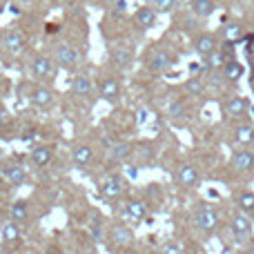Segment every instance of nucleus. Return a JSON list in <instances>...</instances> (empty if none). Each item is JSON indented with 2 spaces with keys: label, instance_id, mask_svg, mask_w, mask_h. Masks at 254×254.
<instances>
[{
  "label": "nucleus",
  "instance_id": "nucleus-16",
  "mask_svg": "<svg viewBox=\"0 0 254 254\" xmlns=\"http://www.w3.org/2000/svg\"><path fill=\"white\" fill-rule=\"evenodd\" d=\"M94 158V149L89 147V145H78V147H74V152H71V161H74L76 167H87L89 163H92Z\"/></svg>",
  "mask_w": 254,
  "mask_h": 254
},
{
  "label": "nucleus",
  "instance_id": "nucleus-13",
  "mask_svg": "<svg viewBox=\"0 0 254 254\" xmlns=\"http://www.w3.org/2000/svg\"><path fill=\"white\" fill-rule=\"evenodd\" d=\"M98 92H101V98L114 103L116 98L121 96V85H119V80H114V78H110V76H107V78L101 80V85H98Z\"/></svg>",
  "mask_w": 254,
  "mask_h": 254
},
{
  "label": "nucleus",
  "instance_id": "nucleus-7",
  "mask_svg": "<svg viewBox=\"0 0 254 254\" xmlns=\"http://www.w3.org/2000/svg\"><path fill=\"white\" fill-rule=\"evenodd\" d=\"M248 110H250V101H248L246 96H232L223 105V112L230 116V119H239V116H243Z\"/></svg>",
  "mask_w": 254,
  "mask_h": 254
},
{
  "label": "nucleus",
  "instance_id": "nucleus-36",
  "mask_svg": "<svg viewBox=\"0 0 254 254\" xmlns=\"http://www.w3.org/2000/svg\"><path fill=\"white\" fill-rule=\"evenodd\" d=\"M163 254H183V252H181V248L176 243H165L163 246Z\"/></svg>",
  "mask_w": 254,
  "mask_h": 254
},
{
  "label": "nucleus",
  "instance_id": "nucleus-35",
  "mask_svg": "<svg viewBox=\"0 0 254 254\" xmlns=\"http://www.w3.org/2000/svg\"><path fill=\"white\" fill-rule=\"evenodd\" d=\"M125 11H127V2H125V0H119V2L114 4V11H112V16H114V18L119 16V18H121Z\"/></svg>",
  "mask_w": 254,
  "mask_h": 254
},
{
  "label": "nucleus",
  "instance_id": "nucleus-41",
  "mask_svg": "<svg viewBox=\"0 0 254 254\" xmlns=\"http://www.w3.org/2000/svg\"><path fill=\"white\" fill-rule=\"evenodd\" d=\"M2 123H4V116H2V112H0V127H2Z\"/></svg>",
  "mask_w": 254,
  "mask_h": 254
},
{
  "label": "nucleus",
  "instance_id": "nucleus-18",
  "mask_svg": "<svg viewBox=\"0 0 254 254\" xmlns=\"http://www.w3.org/2000/svg\"><path fill=\"white\" fill-rule=\"evenodd\" d=\"M243 74H246V67H243L239 61H228L223 65V78L230 80V83H237V80H241Z\"/></svg>",
  "mask_w": 254,
  "mask_h": 254
},
{
  "label": "nucleus",
  "instance_id": "nucleus-30",
  "mask_svg": "<svg viewBox=\"0 0 254 254\" xmlns=\"http://www.w3.org/2000/svg\"><path fill=\"white\" fill-rule=\"evenodd\" d=\"M185 92H188L190 96H203L205 85H203V80L198 78V76H194V78H190L188 83H185Z\"/></svg>",
  "mask_w": 254,
  "mask_h": 254
},
{
  "label": "nucleus",
  "instance_id": "nucleus-20",
  "mask_svg": "<svg viewBox=\"0 0 254 254\" xmlns=\"http://www.w3.org/2000/svg\"><path fill=\"white\" fill-rule=\"evenodd\" d=\"M71 92H74V96H89V92H92V80H89V76H85V74L74 76V80H71Z\"/></svg>",
  "mask_w": 254,
  "mask_h": 254
},
{
  "label": "nucleus",
  "instance_id": "nucleus-23",
  "mask_svg": "<svg viewBox=\"0 0 254 254\" xmlns=\"http://www.w3.org/2000/svg\"><path fill=\"white\" fill-rule=\"evenodd\" d=\"M190 7H192L194 16L198 18H207L214 13V0H192L190 2Z\"/></svg>",
  "mask_w": 254,
  "mask_h": 254
},
{
  "label": "nucleus",
  "instance_id": "nucleus-5",
  "mask_svg": "<svg viewBox=\"0 0 254 254\" xmlns=\"http://www.w3.org/2000/svg\"><path fill=\"white\" fill-rule=\"evenodd\" d=\"M123 192H125V179L119 174L110 176V179L98 188V194H101L103 198H119Z\"/></svg>",
  "mask_w": 254,
  "mask_h": 254
},
{
  "label": "nucleus",
  "instance_id": "nucleus-15",
  "mask_svg": "<svg viewBox=\"0 0 254 254\" xmlns=\"http://www.w3.org/2000/svg\"><path fill=\"white\" fill-rule=\"evenodd\" d=\"M156 16H158V11L154 7H140L138 11H136V25L140 27V29H149V27H154L156 25Z\"/></svg>",
  "mask_w": 254,
  "mask_h": 254
},
{
  "label": "nucleus",
  "instance_id": "nucleus-44",
  "mask_svg": "<svg viewBox=\"0 0 254 254\" xmlns=\"http://www.w3.org/2000/svg\"><path fill=\"white\" fill-rule=\"evenodd\" d=\"M127 254H138V252H127Z\"/></svg>",
  "mask_w": 254,
  "mask_h": 254
},
{
  "label": "nucleus",
  "instance_id": "nucleus-10",
  "mask_svg": "<svg viewBox=\"0 0 254 254\" xmlns=\"http://www.w3.org/2000/svg\"><path fill=\"white\" fill-rule=\"evenodd\" d=\"M179 183L183 185V188H196L198 181H201V176H198V170L194 165H190V163H185V165L179 167Z\"/></svg>",
  "mask_w": 254,
  "mask_h": 254
},
{
  "label": "nucleus",
  "instance_id": "nucleus-6",
  "mask_svg": "<svg viewBox=\"0 0 254 254\" xmlns=\"http://www.w3.org/2000/svg\"><path fill=\"white\" fill-rule=\"evenodd\" d=\"M56 63L61 67L71 69V67H76L80 63V52L74 49L71 45H61V47H56Z\"/></svg>",
  "mask_w": 254,
  "mask_h": 254
},
{
  "label": "nucleus",
  "instance_id": "nucleus-24",
  "mask_svg": "<svg viewBox=\"0 0 254 254\" xmlns=\"http://www.w3.org/2000/svg\"><path fill=\"white\" fill-rule=\"evenodd\" d=\"M234 140H237L239 145H243V147H248V145H254V127L252 125H241L234 129Z\"/></svg>",
  "mask_w": 254,
  "mask_h": 254
},
{
  "label": "nucleus",
  "instance_id": "nucleus-12",
  "mask_svg": "<svg viewBox=\"0 0 254 254\" xmlns=\"http://www.w3.org/2000/svg\"><path fill=\"white\" fill-rule=\"evenodd\" d=\"M125 216L129 221H143L147 216V203L145 201H138V198H131V201L125 203Z\"/></svg>",
  "mask_w": 254,
  "mask_h": 254
},
{
  "label": "nucleus",
  "instance_id": "nucleus-8",
  "mask_svg": "<svg viewBox=\"0 0 254 254\" xmlns=\"http://www.w3.org/2000/svg\"><path fill=\"white\" fill-rule=\"evenodd\" d=\"M34 74L38 78H54L56 76V61L47 56H36L34 58Z\"/></svg>",
  "mask_w": 254,
  "mask_h": 254
},
{
  "label": "nucleus",
  "instance_id": "nucleus-14",
  "mask_svg": "<svg viewBox=\"0 0 254 254\" xmlns=\"http://www.w3.org/2000/svg\"><path fill=\"white\" fill-rule=\"evenodd\" d=\"M234 203H237L239 212H243V214H254V192L252 190H239L237 194H234Z\"/></svg>",
  "mask_w": 254,
  "mask_h": 254
},
{
  "label": "nucleus",
  "instance_id": "nucleus-4",
  "mask_svg": "<svg viewBox=\"0 0 254 254\" xmlns=\"http://www.w3.org/2000/svg\"><path fill=\"white\" fill-rule=\"evenodd\" d=\"M230 165L239 172V174H252L254 172V152L252 149H237L232 154Z\"/></svg>",
  "mask_w": 254,
  "mask_h": 254
},
{
  "label": "nucleus",
  "instance_id": "nucleus-9",
  "mask_svg": "<svg viewBox=\"0 0 254 254\" xmlns=\"http://www.w3.org/2000/svg\"><path fill=\"white\" fill-rule=\"evenodd\" d=\"M110 239H112V243H114V246L129 248L131 243H134V232H131L127 225H116V228H112Z\"/></svg>",
  "mask_w": 254,
  "mask_h": 254
},
{
  "label": "nucleus",
  "instance_id": "nucleus-37",
  "mask_svg": "<svg viewBox=\"0 0 254 254\" xmlns=\"http://www.w3.org/2000/svg\"><path fill=\"white\" fill-rule=\"evenodd\" d=\"M243 43H248V45H254V34H246V36H243Z\"/></svg>",
  "mask_w": 254,
  "mask_h": 254
},
{
  "label": "nucleus",
  "instance_id": "nucleus-47",
  "mask_svg": "<svg viewBox=\"0 0 254 254\" xmlns=\"http://www.w3.org/2000/svg\"><path fill=\"white\" fill-rule=\"evenodd\" d=\"M0 2H4V0H0Z\"/></svg>",
  "mask_w": 254,
  "mask_h": 254
},
{
  "label": "nucleus",
  "instance_id": "nucleus-39",
  "mask_svg": "<svg viewBox=\"0 0 254 254\" xmlns=\"http://www.w3.org/2000/svg\"><path fill=\"white\" fill-rule=\"evenodd\" d=\"M0 254H18V252H16V250H2Z\"/></svg>",
  "mask_w": 254,
  "mask_h": 254
},
{
  "label": "nucleus",
  "instance_id": "nucleus-26",
  "mask_svg": "<svg viewBox=\"0 0 254 254\" xmlns=\"http://www.w3.org/2000/svg\"><path fill=\"white\" fill-rule=\"evenodd\" d=\"M27 219H29V205H27V201H16L11 205V221L13 223H22Z\"/></svg>",
  "mask_w": 254,
  "mask_h": 254
},
{
  "label": "nucleus",
  "instance_id": "nucleus-11",
  "mask_svg": "<svg viewBox=\"0 0 254 254\" xmlns=\"http://www.w3.org/2000/svg\"><path fill=\"white\" fill-rule=\"evenodd\" d=\"M194 49H196L198 56L207 58L210 54L216 52V38H214L212 34H201V36H196V38H194Z\"/></svg>",
  "mask_w": 254,
  "mask_h": 254
},
{
  "label": "nucleus",
  "instance_id": "nucleus-31",
  "mask_svg": "<svg viewBox=\"0 0 254 254\" xmlns=\"http://www.w3.org/2000/svg\"><path fill=\"white\" fill-rule=\"evenodd\" d=\"M225 63H228V61H225V56L221 54V49H216L214 54H210V56L205 58V67H207V69H219V67L223 69Z\"/></svg>",
  "mask_w": 254,
  "mask_h": 254
},
{
  "label": "nucleus",
  "instance_id": "nucleus-27",
  "mask_svg": "<svg viewBox=\"0 0 254 254\" xmlns=\"http://www.w3.org/2000/svg\"><path fill=\"white\" fill-rule=\"evenodd\" d=\"M129 154H131V145H129V143H119V145H114V147L110 149V163H121V161H125Z\"/></svg>",
  "mask_w": 254,
  "mask_h": 254
},
{
  "label": "nucleus",
  "instance_id": "nucleus-43",
  "mask_svg": "<svg viewBox=\"0 0 254 254\" xmlns=\"http://www.w3.org/2000/svg\"><path fill=\"white\" fill-rule=\"evenodd\" d=\"M174 2H176V4H181V2H183V0H174Z\"/></svg>",
  "mask_w": 254,
  "mask_h": 254
},
{
  "label": "nucleus",
  "instance_id": "nucleus-46",
  "mask_svg": "<svg viewBox=\"0 0 254 254\" xmlns=\"http://www.w3.org/2000/svg\"><path fill=\"white\" fill-rule=\"evenodd\" d=\"M0 154H2V149H0Z\"/></svg>",
  "mask_w": 254,
  "mask_h": 254
},
{
  "label": "nucleus",
  "instance_id": "nucleus-21",
  "mask_svg": "<svg viewBox=\"0 0 254 254\" xmlns=\"http://www.w3.org/2000/svg\"><path fill=\"white\" fill-rule=\"evenodd\" d=\"M4 47L11 54L22 52V49H25V36H22L20 31H9V34H4Z\"/></svg>",
  "mask_w": 254,
  "mask_h": 254
},
{
  "label": "nucleus",
  "instance_id": "nucleus-22",
  "mask_svg": "<svg viewBox=\"0 0 254 254\" xmlns=\"http://www.w3.org/2000/svg\"><path fill=\"white\" fill-rule=\"evenodd\" d=\"M112 61L116 63V65L121 67V69H127V67L131 65V61H134V56H131V52L127 47H114L112 49Z\"/></svg>",
  "mask_w": 254,
  "mask_h": 254
},
{
  "label": "nucleus",
  "instance_id": "nucleus-1",
  "mask_svg": "<svg viewBox=\"0 0 254 254\" xmlns=\"http://www.w3.org/2000/svg\"><path fill=\"white\" fill-rule=\"evenodd\" d=\"M194 225L203 234H214L216 228H219V214H216V210L210 205H201L194 212Z\"/></svg>",
  "mask_w": 254,
  "mask_h": 254
},
{
  "label": "nucleus",
  "instance_id": "nucleus-33",
  "mask_svg": "<svg viewBox=\"0 0 254 254\" xmlns=\"http://www.w3.org/2000/svg\"><path fill=\"white\" fill-rule=\"evenodd\" d=\"M170 116L172 119H181V116H185V105L181 101H172L170 103Z\"/></svg>",
  "mask_w": 254,
  "mask_h": 254
},
{
  "label": "nucleus",
  "instance_id": "nucleus-2",
  "mask_svg": "<svg viewBox=\"0 0 254 254\" xmlns=\"http://www.w3.org/2000/svg\"><path fill=\"white\" fill-rule=\"evenodd\" d=\"M232 234L237 243H248L252 239V221L248 214L243 212H237L232 216Z\"/></svg>",
  "mask_w": 254,
  "mask_h": 254
},
{
  "label": "nucleus",
  "instance_id": "nucleus-3",
  "mask_svg": "<svg viewBox=\"0 0 254 254\" xmlns=\"http://www.w3.org/2000/svg\"><path fill=\"white\" fill-rule=\"evenodd\" d=\"M172 63H174V56H172L167 49H154V52H149V56H147V69L152 71V74H161V71H165Z\"/></svg>",
  "mask_w": 254,
  "mask_h": 254
},
{
  "label": "nucleus",
  "instance_id": "nucleus-40",
  "mask_svg": "<svg viewBox=\"0 0 254 254\" xmlns=\"http://www.w3.org/2000/svg\"><path fill=\"white\" fill-rule=\"evenodd\" d=\"M239 254H254V248H250V250H243V252H239Z\"/></svg>",
  "mask_w": 254,
  "mask_h": 254
},
{
  "label": "nucleus",
  "instance_id": "nucleus-38",
  "mask_svg": "<svg viewBox=\"0 0 254 254\" xmlns=\"http://www.w3.org/2000/svg\"><path fill=\"white\" fill-rule=\"evenodd\" d=\"M145 119H147V112H145V110H143V112H140V116H138V121H140V123H143V121H145Z\"/></svg>",
  "mask_w": 254,
  "mask_h": 254
},
{
  "label": "nucleus",
  "instance_id": "nucleus-34",
  "mask_svg": "<svg viewBox=\"0 0 254 254\" xmlns=\"http://www.w3.org/2000/svg\"><path fill=\"white\" fill-rule=\"evenodd\" d=\"M176 7L174 0H154V9L156 11H172Z\"/></svg>",
  "mask_w": 254,
  "mask_h": 254
},
{
  "label": "nucleus",
  "instance_id": "nucleus-45",
  "mask_svg": "<svg viewBox=\"0 0 254 254\" xmlns=\"http://www.w3.org/2000/svg\"><path fill=\"white\" fill-rule=\"evenodd\" d=\"M20 2H29V0H20Z\"/></svg>",
  "mask_w": 254,
  "mask_h": 254
},
{
  "label": "nucleus",
  "instance_id": "nucleus-25",
  "mask_svg": "<svg viewBox=\"0 0 254 254\" xmlns=\"http://www.w3.org/2000/svg\"><path fill=\"white\" fill-rule=\"evenodd\" d=\"M223 34H225V40H230V43H243L246 31H243V25H239V22H228Z\"/></svg>",
  "mask_w": 254,
  "mask_h": 254
},
{
  "label": "nucleus",
  "instance_id": "nucleus-28",
  "mask_svg": "<svg viewBox=\"0 0 254 254\" xmlns=\"http://www.w3.org/2000/svg\"><path fill=\"white\" fill-rule=\"evenodd\" d=\"M2 176L9 181L11 185H20L22 181H25V170H22L20 165H11V167H4Z\"/></svg>",
  "mask_w": 254,
  "mask_h": 254
},
{
  "label": "nucleus",
  "instance_id": "nucleus-32",
  "mask_svg": "<svg viewBox=\"0 0 254 254\" xmlns=\"http://www.w3.org/2000/svg\"><path fill=\"white\" fill-rule=\"evenodd\" d=\"M221 54L225 56V61H237V43H230V40H225L223 47H221Z\"/></svg>",
  "mask_w": 254,
  "mask_h": 254
},
{
  "label": "nucleus",
  "instance_id": "nucleus-42",
  "mask_svg": "<svg viewBox=\"0 0 254 254\" xmlns=\"http://www.w3.org/2000/svg\"><path fill=\"white\" fill-rule=\"evenodd\" d=\"M58 2H63V4H67V2H71V0H58Z\"/></svg>",
  "mask_w": 254,
  "mask_h": 254
},
{
  "label": "nucleus",
  "instance_id": "nucleus-17",
  "mask_svg": "<svg viewBox=\"0 0 254 254\" xmlns=\"http://www.w3.org/2000/svg\"><path fill=\"white\" fill-rule=\"evenodd\" d=\"M54 158V149L49 147V145H38V147H34V152H31V163H34L36 167H47L49 163H52Z\"/></svg>",
  "mask_w": 254,
  "mask_h": 254
},
{
  "label": "nucleus",
  "instance_id": "nucleus-29",
  "mask_svg": "<svg viewBox=\"0 0 254 254\" xmlns=\"http://www.w3.org/2000/svg\"><path fill=\"white\" fill-rule=\"evenodd\" d=\"M2 241H4V243H16V241H20V230H18V223L9 221V223L2 225Z\"/></svg>",
  "mask_w": 254,
  "mask_h": 254
},
{
  "label": "nucleus",
  "instance_id": "nucleus-19",
  "mask_svg": "<svg viewBox=\"0 0 254 254\" xmlns=\"http://www.w3.org/2000/svg\"><path fill=\"white\" fill-rule=\"evenodd\" d=\"M31 103H34L36 107H52L54 105V92L47 87H36L34 94H31Z\"/></svg>",
  "mask_w": 254,
  "mask_h": 254
}]
</instances>
